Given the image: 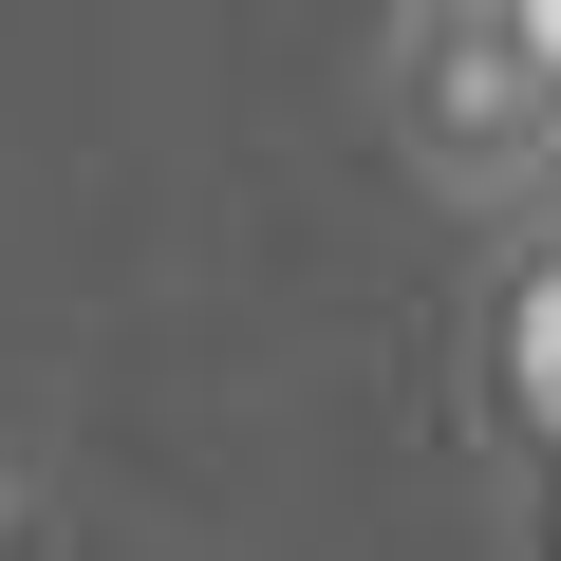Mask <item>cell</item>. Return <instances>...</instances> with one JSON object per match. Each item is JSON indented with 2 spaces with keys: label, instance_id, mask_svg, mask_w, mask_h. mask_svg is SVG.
Masks as SVG:
<instances>
[{
  "label": "cell",
  "instance_id": "cell-1",
  "mask_svg": "<svg viewBox=\"0 0 561 561\" xmlns=\"http://www.w3.org/2000/svg\"><path fill=\"white\" fill-rule=\"evenodd\" d=\"M0 524H20V486H0Z\"/></svg>",
  "mask_w": 561,
  "mask_h": 561
}]
</instances>
